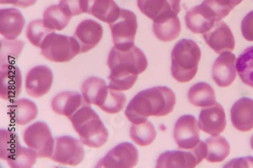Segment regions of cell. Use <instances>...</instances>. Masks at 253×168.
<instances>
[{
    "mask_svg": "<svg viewBox=\"0 0 253 168\" xmlns=\"http://www.w3.org/2000/svg\"><path fill=\"white\" fill-rule=\"evenodd\" d=\"M188 101L196 107L205 108L216 102L215 92L207 83H198L190 88L187 94Z\"/></svg>",
    "mask_w": 253,
    "mask_h": 168,
    "instance_id": "4316f807",
    "label": "cell"
},
{
    "mask_svg": "<svg viewBox=\"0 0 253 168\" xmlns=\"http://www.w3.org/2000/svg\"><path fill=\"white\" fill-rule=\"evenodd\" d=\"M42 55L53 63H68L81 53V46L74 36L49 34L41 46Z\"/></svg>",
    "mask_w": 253,
    "mask_h": 168,
    "instance_id": "5b68a950",
    "label": "cell"
},
{
    "mask_svg": "<svg viewBox=\"0 0 253 168\" xmlns=\"http://www.w3.org/2000/svg\"><path fill=\"white\" fill-rule=\"evenodd\" d=\"M86 103V100L77 92L65 91L57 94L51 105L54 113L69 118Z\"/></svg>",
    "mask_w": 253,
    "mask_h": 168,
    "instance_id": "603a6c76",
    "label": "cell"
},
{
    "mask_svg": "<svg viewBox=\"0 0 253 168\" xmlns=\"http://www.w3.org/2000/svg\"><path fill=\"white\" fill-rule=\"evenodd\" d=\"M38 0H0L1 4H12L15 7L28 8L34 5Z\"/></svg>",
    "mask_w": 253,
    "mask_h": 168,
    "instance_id": "f35d334b",
    "label": "cell"
},
{
    "mask_svg": "<svg viewBox=\"0 0 253 168\" xmlns=\"http://www.w3.org/2000/svg\"><path fill=\"white\" fill-rule=\"evenodd\" d=\"M7 114L11 122L19 126H25L34 120L38 114L37 104L27 99L15 100L8 106Z\"/></svg>",
    "mask_w": 253,
    "mask_h": 168,
    "instance_id": "cb8c5ba5",
    "label": "cell"
},
{
    "mask_svg": "<svg viewBox=\"0 0 253 168\" xmlns=\"http://www.w3.org/2000/svg\"><path fill=\"white\" fill-rule=\"evenodd\" d=\"M84 157L83 143L69 135L55 138V145L51 159L63 165L77 166Z\"/></svg>",
    "mask_w": 253,
    "mask_h": 168,
    "instance_id": "9c48e42d",
    "label": "cell"
},
{
    "mask_svg": "<svg viewBox=\"0 0 253 168\" xmlns=\"http://www.w3.org/2000/svg\"><path fill=\"white\" fill-rule=\"evenodd\" d=\"M26 20L22 13L15 8L0 10V33L7 40H15L23 31Z\"/></svg>",
    "mask_w": 253,
    "mask_h": 168,
    "instance_id": "44dd1931",
    "label": "cell"
},
{
    "mask_svg": "<svg viewBox=\"0 0 253 168\" xmlns=\"http://www.w3.org/2000/svg\"><path fill=\"white\" fill-rule=\"evenodd\" d=\"M234 127L239 131L248 132L253 129V100L242 98L234 103L230 110Z\"/></svg>",
    "mask_w": 253,
    "mask_h": 168,
    "instance_id": "7402d4cb",
    "label": "cell"
},
{
    "mask_svg": "<svg viewBox=\"0 0 253 168\" xmlns=\"http://www.w3.org/2000/svg\"><path fill=\"white\" fill-rule=\"evenodd\" d=\"M126 98L121 91L109 88L107 97L100 108L108 114H118L123 110L126 104Z\"/></svg>",
    "mask_w": 253,
    "mask_h": 168,
    "instance_id": "e575fe53",
    "label": "cell"
},
{
    "mask_svg": "<svg viewBox=\"0 0 253 168\" xmlns=\"http://www.w3.org/2000/svg\"><path fill=\"white\" fill-rule=\"evenodd\" d=\"M201 59V50L193 40L181 39L171 52V74L179 83H188L195 77Z\"/></svg>",
    "mask_w": 253,
    "mask_h": 168,
    "instance_id": "277c9868",
    "label": "cell"
},
{
    "mask_svg": "<svg viewBox=\"0 0 253 168\" xmlns=\"http://www.w3.org/2000/svg\"><path fill=\"white\" fill-rule=\"evenodd\" d=\"M138 162V151L132 143L119 144L99 161L95 168H131Z\"/></svg>",
    "mask_w": 253,
    "mask_h": 168,
    "instance_id": "30bf717a",
    "label": "cell"
},
{
    "mask_svg": "<svg viewBox=\"0 0 253 168\" xmlns=\"http://www.w3.org/2000/svg\"><path fill=\"white\" fill-rule=\"evenodd\" d=\"M84 11L107 24L118 20L121 8L114 0H83Z\"/></svg>",
    "mask_w": 253,
    "mask_h": 168,
    "instance_id": "ffe728a7",
    "label": "cell"
},
{
    "mask_svg": "<svg viewBox=\"0 0 253 168\" xmlns=\"http://www.w3.org/2000/svg\"><path fill=\"white\" fill-rule=\"evenodd\" d=\"M109 86L101 77H90L87 78L81 87L83 97L89 104L100 107L107 97Z\"/></svg>",
    "mask_w": 253,
    "mask_h": 168,
    "instance_id": "d4e9b609",
    "label": "cell"
},
{
    "mask_svg": "<svg viewBox=\"0 0 253 168\" xmlns=\"http://www.w3.org/2000/svg\"><path fill=\"white\" fill-rule=\"evenodd\" d=\"M69 119L84 145L99 148L107 143L109 136L108 131L89 103L82 106Z\"/></svg>",
    "mask_w": 253,
    "mask_h": 168,
    "instance_id": "3957f363",
    "label": "cell"
},
{
    "mask_svg": "<svg viewBox=\"0 0 253 168\" xmlns=\"http://www.w3.org/2000/svg\"><path fill=\"white\" fill-rule=\"evenodd\" d=\"M109 26L116 48L126 50L135 46L134 39L138 30V20L133 12L121 9L118 20L109 24Z\"/></svg>",
    "mask_w": 253,
    "mask_h": 168,
    "instance_id": "52a82bcc",
    "label": "cell"
},
{
    "mask_svg": "<svg viewBox=\"0 0 253 168\" xmlns=\"http://www.w3.org/2000/svg\"><path fill=\"white\" fill-rule=\"evenodd\" d=\"M71 17L61 8L59 4L50 6L44 11L43 21L52 31H62L69 25Z\"/></svg>",
    "mask_w": 253,
    "mask_h": 168,
    "instance_id": "1f68e13d",
    "label": "cell"
},
{
    "mask_svg": "<svg viewBox=\"0 0 253 168\" xmlns=\"http://www.w3.org/2000/svg\"><path fill=\"white\" fill-rule=\"evenodd\" d=\"M218 21L221 20L205 2L188 9L185 15L186 26L194 34H205L213 28Z\"/></svg>",
    "mask_w": 253,
    "mask_h": 168,
    "instance_id": "7c38bea8",
    "label": "cell"
},
{
    "mask_svg": "<svg viewBox=\"0 0 253 168\" xmlns=\"http://www.w3.org/2000/svg\"><path fill=\"white\" fill-rule=\"evenodd\" d=\"M236 67L243 83L253 89V46L246 49L239 56Z\"/></svg>",
    "mask_w": 253,
    "mask_h": 168,
    "instance_id": "4dcf8cb0",
    "label": "cell"
},
{
    "mask_svg": "<svg viewBox=\"0 0 253 168\" xmlns=\"http://www.w3.org/2000/svg\"><path fill=\"white\" fill-rule=\"evenodd\" d=\"M59 6L70 16H76L84 13L83 0H60Z\"/></svg>",
    "mask_w": 253,
    "mask_h": 168,
    "instance_id": "d590c367",
    "label": "cell"
},
{
    "mask_svg": "<svg viewBox=\"0 0 253 168\" xmlns=\"http://www.w3.org/2000/svg\"><path fill=\"white\" fill-rule=\"evenodd\" d=\"M53 74L47 66H38L31 70L26 77V91L33 98L46 95L52 88Z\"/></svg>",
    "mask_w": 253,
    "mask_h": 168,
    "instance_id": "4fadbf2b",
    "label": "cell"
},
{
    "mask_svg": "<svg viewBox=\"0 0 253 168\" xmlns=\"http://www.w3.org/2000/svg\"><path fill=\"white\" fill-rule=\"evenodd\" d=\"M199 129L205 133L217 136L226 127L225 112L221 104L214 103L213 105L203 108L199 119Z\"/></svg>",
    "mask_w": 253,
    "mask_h": 168,
    "instance_id": "2e32d148",
    "label": "cell"
},
{
    "mask_svg": "<svg viewBox=\"0 0 253 168\" xmlns=\"http://www.w3.org/2000/svg\"><path fill=\"white\" fill-rule=\"evenodd\" d=\"M206 160L211 163H221L230 154V146L223 136H212L205 140Z\"/></svg>",
    "mask_w": 253,
    "mask_h": 168,
    "instance_id": "83f0119b",
    "label": "cell"
},
{
    "mask_svg": "<svg viewBox=\"0 0 253 168\" xmlns=\"http://www.w3.org/2000/svg\"><path fill=\"white\" fill-rule=\"evenodd\" d=\"M236 55L224 52L219 55L212 67V77L220 88L231 85L236 77Z\"/></svg>",
    "mask_w": 253,
    "mask_h": 168,
    "instance_id": "ac0fdd59",
    "label": "cell"
},
{
    "mask_svg": "<svg viewBox=\"0 0 253 168\" xmlns=\"http://www.w3.org/2000/svg\"><path fill=\"white\" fill-rule=\"evenodd\" d=\"M224 168H253V157H242L231 160Z\"/></svg>",
    "mask_w": 253,
    "mask_h": 168,
    "instance_id": "74e56055",
    "label": "cell"
},
{
    "mask_svg": "<svg viewBox=\"0 0 253 168\" xmlns=\"http://www.w3.org/2000/svg\"><path fill=\"white\" fill-rule=\"evenodd\" d=\"M208 46L217 54L233 51L236 41L233 33L224 21H218L209 32L203 34Z\"/></svg>",
    "mask_w": 253,
    "mask_h": 168,
    "instance_id": "5bb4252c",
    "label": "cell"
},
{
    "mask_svg": "<svg viewBox=\"0 0 253 168\" xmlns=\"http://www.w3.org/2000/svg\"><path fill=\"white\" fill-rule=\"evenodd\" d=\"M251 146H252V149L253 150V135L252 136V138H251Z\"/></svg>",
    "mask_w": 253,
    "mask_h": 168,
    "instance_id": "ab89813d",
    "label": "cell"
},
{
    "mask_svg": "<svg viewBox=\"0 0 253 168\" xmlns=\"http://www.w3.org/2000/svg\"><path fill=\"white\" fill-rule=\"evenodd\" d=\"M23 41L14 40H1V65L15 64V61L23 50Z\"/></svg>",
    "mask_w": 253,
    "mask_h": 168,
    "instance_id": "d6a6232c",
    "label": "cell"
},
{
    "mask_svg": "<svg viewBox=\"0 0 253 168\" xmlns=\"http://www.w3.org/2000/svg\"><path fill=\"white\" fill-rule=\"evenodd\" d=\"M24 142L37 153L39 158H51L54 150L55 139L46 123L38 121L24 131Z\"/></svg>",
    "mask_w": 253,
    "mask_h": 168,
    "instance_id": "ba28073f",
    "label": "cell"
},
{
    "mask_svg": "<svg viewBox=\"0 0 253 168\" xmlns=\"http://www.w3.org/2000/svg\"><path fill=\"white\" fill-rule=\"evenodd\" d=\"M22 146L19 141L17 134L9 131H0V158L9 163L14 159Z\"/></svg>",
    "mask_w": 253,
    "mask_h": 168,
    "instance_id": "f1b7e54d",
    "label": "cell"
},
{
    "mask_svg": "<svg viewBox=\"0 0 253 168\" xmlns=\"http://www.w3.org/2000/svg\"><path fill=\"white\" fill-rule=\"evenodd\" d=\"M242 33L246 40L253 41V10L249 12L242 20Z\"/></svg>",
    "mask_w": 253,
    "mask_h": 168,
    "instance_id": "8d00e7d4",
    "label": "cell"
},
{
    "mask_svg": "<svg viewBox=\"0 0 253 168\" xmlns=\"http://www.w3.org/2000/svg\"><path fill=\"white\" fill-rule=\"evenodd\" d=\"M175 94L167 87H154L136 94L126 106L125 115L132 124H140L148 117H162L170 114L174 109Z\"/></svg>",
    "mask_w": 253,
    "mask_h": 168,
    "instance_id": "7a4b0ae2",
    "label": "cell"
},
{
    "mask_svg": "<svg viewBox=\"0 0 253 168\" xmlns=\"http://www.w3.org/2000/svg\"><path fill=\"white\" fill-rule=\"evenodd\" d=\"M138 9L150 20L177 16L181 0H137Z\"/></svg>",
    "mask_w": 253,
    "mask_h": 168,
    "instance_id": "e0dca14e",
    "label": "cell"
},
{
    "mask_svg": "<svg viewBox=\"0 0 253 168\" xmlns=\"http://www.w3.org/2000/svg\"><path fill=\"white\" fill-rule=\"evenodd\" d=\"M173 136L180 149L190 150L199 144V126L195 116L186 114L180 117L175 122Z\"/></svg>",
    "mask_w": 253,
    "mask_h": 168,
    "instance_id": "8fae6325",
    "label": "cell"
},
{
    "mask_svg": "<svg viewBox=\"0 0 253 168\" xmlns=\"http://www.w3.org/2000/svg\"><path fill=\"white\" fill-rule=\"evenodd\" d=\"M130 137L139 146L150 145L156 140V128L150 120L140 124H132L130 129Z\"/></svg>",
    "mask_w": 253,
    "mask_h": 168,
    "instance_id": "f546056e",
    "label": "cell"
},
{
    "mask_svg": "<svg viewBox=\"0 0 253 168\" xmlns=\"http://www.w3.org/2000/svg\"><path fill=\"white\" fill-rule=\"evenodd\" d=\"M206 152V144L200 140L194 148L180 149L178 151H168L162 153L157 159L156 168H195L205 159Z\"/></svg>",
    "mask_w": 253,
    "mask_h": 168,
    "instance_id": "8992f818",
    "label": "cell"
},
{
    "mask_svg": "<svg viewBox=\"0 0 253 168\" xmlns=\"http://www.w3.org/2000/svg\"><path fill=\"white\" fill-rule=\"evenodd\" d=\"M54 31L48 28L43 20H37L32 21L26 29V36L30 42L36 47H41L45 38Z\"/></svg>",
    "mask_w": 253,
    "mask_h": 168,
    "instance_id": "836d02e7",
    "label": "cell"
},
{
    "mask_svg": "<svg viewBox=\"0 0 253 168\" xmlns=\"http://www.w3.org/2000/svg\"><path fill=\"white\" fill-rule=\"evenodd\" d=\"M102 36L103 28L101 24L89 19L79 24L74 35L81 46V53H85L95 48Z\"/></svg>",
    "mask_w": 253,
    "mask_h": 168,
    "instance_id": "d6986e66",
    "label": "cell"
},
{
    "mask_svg": "<svg viewBox=\"0 0 253 168\" xmlns=\"http://www.w3.org/2000/svg\"><path fill=\"white\" fill-rule=\"evenodd\" d=\"M181 26L177 16H170L154 20L153 32L159 40L170 42L178 37Z\"/></svg>",
    "mask_w": 253,
    "mask_h": 168,
    "instance_id": "484cf974",
    "label": "cell"
},
{
    "mask_svg": "<svg viewBox=\"0 0 253 168\" xmlns=\"http://www.w3.org/2000/svg\"><path fill=\"white\" fill-rule=\"evenodd\" d=\"M107 66L111 70L109 88L125 91L131 89L138 75L146 70L148 61L143 51L136 46L126 50L114 46L108 56Z\"/></svg>",
    "mask_w": 253,
    "mask_h": 168,
    "instance_id": "6da1fadb",
    "label": "cell"
},
{
    "mask_svg": "<svg viewBox=\"0 0 253 168\" xmlns=\"http://www.w3.org/2000/svg\"><path fill=\"white\" fill-rule=\"evenodd\" d=\"M22 75L14 64L1 65L0 69V96L3 100L12 101L21 94Z\"/></svg>",
    "mask_w": 253,
    "mask_h": 168,
    "instance_id": "9a60e30c",
    "label": "cell"
}]
</instances>
